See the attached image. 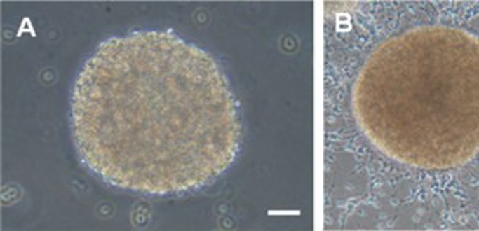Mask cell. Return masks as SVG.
<instances>
[{"label":"cell","mask_w":479,"mask_h":231,"mask_svg":"<svg viewBox=\"0 0 479 231\" xmlns=\"http://www.w3.org/2000/svg\"><path fill=\"white\" fill-rule=\"evenodd\" d=\"M71 129L93 174L159 196L214 183L241 140L238 104L216 59L169 31L104 41L74 84Z\"/></svg>","instance_id":"1"}]
</instances>
